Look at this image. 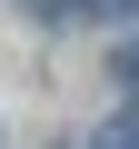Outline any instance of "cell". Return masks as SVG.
Masks as SVG:
<instances>
[{
	"label": "cell",
	"instance_id": "1",
	"mask_svg": "<svg viewBox=\"0 0 139 149\" xmlns=\"http://www.w3.org/2000/svg\"><path fill=\"white\" fill-rule=\"evenodd\" d=\"M90 149H139V109H119V119H109V129H99Z\"/></svg>",
	"mask_w": 139,
	"mask_h": 149
},
{
	"label": "cell",
	"instance_id": "2",
	"mask_svg": "<svg viewBox=\"0 0 139 149\" xmlns=\"http://www.w3.org/2000/svg\"><path fill=\"white\" fill-rule=\"evenodd\" d=\"M119 90L139 100V30H129V50H119Z\"/></svg>",
	"mask_w": 139,
	"mask_h": 149
},
{
	"label": "cell",
	"instance_id": "3",
	"mask_svg": "<svg viewBox=\"0 0 139 149\" xmlns=\"http://www.w3.org/2000/svg\"><path fill=\"white\" fill-rule=\"evenodd\" d=\"M20 10H30V20H70L80 0H20Z\"/></svg>",
	"mask_w": 139,
	"mask_h": 149
},
{
	"label": "cell",
	"instance_id": "4",
	"mask_svg": "<svg viewBox=\"0 0 139 149\" xmlns=\"http://www.w3.org/2000/svg\"><path fill=\"white\" fill-rule=\"evenodd\" d=\"M80 10H99V20H129V10H139V0H80Z\"/></svg>",
	"mask_w": 139,
	"mask_h": 149
}]
</instances>
